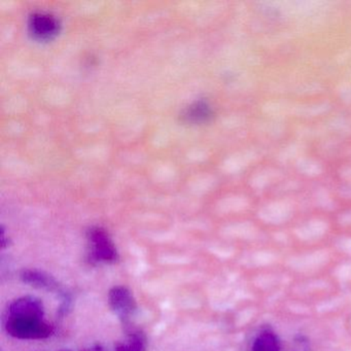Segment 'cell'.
Returning <instances> with one entry per match:
<instances>
[{"label": "cell", "mask_w": 351, "mask_h": 351, "mask_svg": "<svg viewBox=\"0 0 351 351\" xmlns=\"http://www.w3.org/2000/svg\"><path fill=\"white\" fill-rule=\"evenodd\" d=\"M5 326L8 334L21 340H43L54 332V328L44 318L7 315Z\"/></svg>", "instance_id": "cell-1"}, {"label": "cell", "mask_w": 351, "mask_h": 351, "mask_svg": "<svg viewBox=\"0 0 351 351\" xmlns=\"http://www.w3.org/2000/svg\"><path fill=\"white\" fill-rule=\"evenodd\" d=\"M91 246V261L96 263H114L119 254L112 238L104 228H91L88 232Z\"/></svg>", "instance_id": "cell-2"}, {"label": "cell", "mask_w": 351, "mask_h": 351, "mask_svg": "<svg viewBox=\"0 0 351 351\" xmlns=\"http://www.w3.org/2000/svg\"><path fill=\"white\" fill-rule=\"evenodd\" d=\"M28 29L34 40L48 42L53 40L60 32V22L52 14L38 12L30 16Z\"/></svg>", "instance_id": "cell-3"}, {"label": "cell", "mask_w": 351, "mask_h": 351, "mask_svg": "<svg viewBox=\"0 0 351 351\" xmlns=\"http://www.w3.org/2000/svg\"><path fill=\"white\" fill-rule=\"evenodd\" d=\"M108 303L123 324H130L131 317L136 312L137 304L132 293L127 287H112L108 293Z\"/></svg>", "instance_id": "cell-4"}, {"label": "cell", "mask_w": 351, "mask_h": 351, "mask_svg": "<svg viewBox=\"0 0 351 351\" xmlns=\"http://www.w3.org/2000/svg\"><path fill=\"white\" fill-rule=\"evenodd\" d=\"M21 278L24 282L28 283V285H32V287H36V289L60 293V295L64 298L62 307L69 308V298L63 293L58 281H57L54 277L49 275L48 273L36 270V269H28V270H24L23 272L21 273Z\"/></svg>", "instance_id": "cell-5"}, {"label": "cell", "mask_w": 351, "mask_h": 351, "mask_svg": "<svg viewBox=\"0 0 351 351\" xmlns=\"http://www.w3.org/2000/svg\"><path fill=\"white\" fill-rule=\"evenodd\" d=\"M8 315L44 318L45 308L40 299L32 295H26V297L19 298L10 305Z\"/></svg>", "instance_id": "cell-6"}, {"label": "cell", "mask_w": 351, "mask_h": 351, "mask_svg": "<svg viewBox=\"0 0 351 351\" xmlns=\"http://www.w3.org/2000/svg\"><path fill=\"white\" fill-rule=\"evenodd\" d=\"M209 114V108L204 102H194L190 104L182 112L184 122L197 124L206 120Z\"/></svg>", "instance_id": "cell-7"}, {"label": "cell", "mask_w": 351, "mask_h": 351, "mask_svg": "<svg viewBox=\"0 0 351 351\" xmlns=\"http://www.w3.org/2000/svg\"><path fill=\"white\" fill-rule=\"evenodd\" d=\"M116 351H147V339L141 330H133L128 341L118 344Z\"/></svg>", "instance_id": "cell-8"}, {"label": "cell", "mask_w": 351, "mask_h": 351, "mask_svg": "<svg viewBox=\"0 0 351 351\" xmlns=\"http://www.w3.org/2000/svg\"><path fill=\"white\" fill-rule=\"evenodd\" d=\"M252 351H279L278 340L274 335L265 332L256 338Z\"/></svg>", "instance_id": "cell-9"}, {"label": "cell", "mask_w": 351, "mask_h": 351, "mask_svg": "<svg viewBox=\"0 0 351 351\" xmlns=\"http://www.w3.org/2000/svg\"><path fill=\"white\" fill-rule=\"evenodd\" d=\"M83 351H106V349L101 345L96 344L94 346L90 347V348L84 349Z\"/></svg>", "instance_id": "cell-10"}]
</instances>
